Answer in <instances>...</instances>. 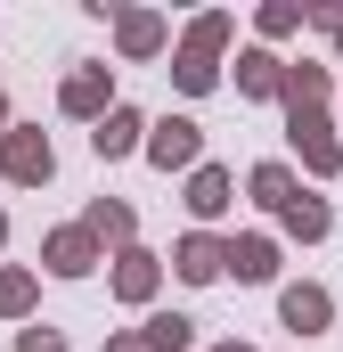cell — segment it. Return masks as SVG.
Segmentation results:
<instances>
[{
	"label": "cell",
	"mask_w": 343,
	"mask_h": 352,
	"mask_svg": "<svg viewBox=\"0 0 343 352\" xmlns=\"http://www.w3.org/2000/svg\"><path fill=\"white\" fill-rule=\"evenodd\" d=\"M0 164H8L16 180H49V140H8Z\"/></svg>",
	"instance_id": "1"
},
{
	"label": "cell",
	"mask_w": 343,
	"mask_h": 352,
	"mask_svg": "<svg viewBox=\"0 0 343 352\" xmlns=\"http://www.w3.org/2000/svg\"><path fill=\"white\" fill-rule=\"evenodd\" d=\"M196 156V123H164L156 131V164H188Z\"/></svg>",
	"instance_id": "2"
},
{
	"label": "cell",
	"mask_w": 343,
	"mask_h": 352,
	"mask_svg": "<svg viewBox=\"0 0 343 352\" xmlns=\"http://www.w3.org/2000/svg\"><path fill=\"white\" fill-rule=\"evenodd\" d=\"M286 320H294V328L311 336V328L327 320V295H319V287H294V295H286Z\"/></svg>",
	"instance_id": "3"
},
{
	"label": "cell",
	"mask_w": 343,
	"mask_h": 352,
	"mask_svg": "<svg viewBox=\"0 0 343 352\" xmlns=\"http://www.w3.org/2000/svg\"><path fill=\"white\" fill-rule=\"evenodd\" d=\"M180 270H188V278H213V270H221V246L188 238V246H180Z\"/></svg>",
	"instance_id": "4"
},
{
	"label": "cell",
	"mask_w": 343,
	"mask_h": 352,
	"mask_svg": "<svg viewBox=\"0 0 343 352\" xmlns=\"http://www.w3.org/2000/svg\"><path fill=\"white\" fill-rule=\"evenodd\" d=\"M131 131H139L131 115H106V123H98V156H123V148H131Z\"/></svg>",
	"instance_id": "5"
},
{
	"label": "cell",
	"mask_w": 343,
	"mask_h": 352,
	"mask_svg": "<svg viewBox=\"0 0 343 352\" xmlns=\"http://www.w3.org/2000/svg\"><path fill=\"white\" fill-rule=\"evenodd\" d=\"M188 205H196V213H221V205H229V180H221V173H196V197H188Z\"/></svg>",
	"instance_id": "6"
},
{
	"label": "cell",
	"mask_w": 343,
	"mask_h": 352,
	"mask_svg": "<svg viewBox=\"0 0 343 352\" xmlns=\"http://www.w3.org/2000/svg\"><path fill=\"white\" fill-rule=\"evenodd\" d=\"M49 263L74 278V270H90V246H82V238H58V246H49Z\"/></svg>",
	"instance_id": "7"
},
{
	"label": "cell",
	"mask_w": 343,
	"mask_h": 352,
	"mask_svg": "<svg viewBox=\"0 0 343 352\" xmlns=\"http://www.w3.org/2000/svg\"><path fill=\"white\" fill-rule=\"evenodd\" d=\"M229 263L246 270V278H261V270H270V246H261V238H246V246H237V254H229Z\"/></svg>",
	"instance_id": "8"
},
{
	"label": "cell",
	"mask_w": 343,
	"mask_h": 352,
	"mask_svg": "<svg viewBox=\"0 0 343 352\" xmlns=\"http://www.w3.org/2000/svg\"><path fill=\"white\" fill-rule=\"evenodd\" d=\"M25 352H58V336H25Z\"/></svg>",
	"instance_id": "9"
}]
</instances>
